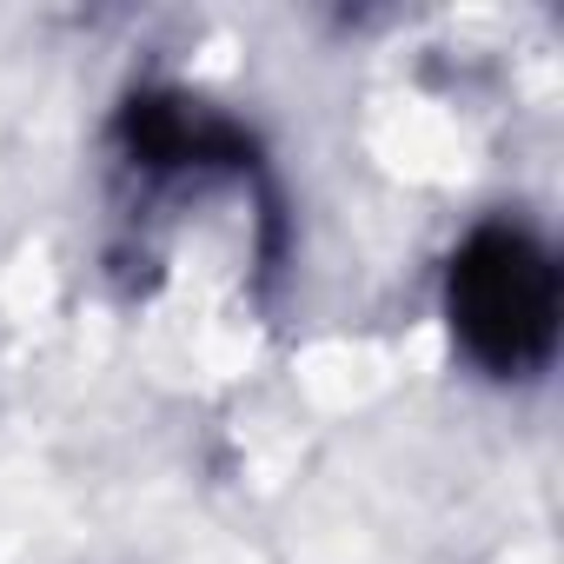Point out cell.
<instances>
[{
    "label": "cell",
    "mask_w": 564,
    "mask_h": 564,
    "mask_svg": "<svg viewBox=\"0 0 564 564\" xmlns=\"http://www.w3.org/2000/svg\"><path fill=\"white\" fill-rule=\"evenodd\" d=\"M557 259L524 219H485L458 239L445 265V326L485 379H538L557 359Z\"/></svg>",
    "instance_id": "6da1fadb"
}]
</instances>
